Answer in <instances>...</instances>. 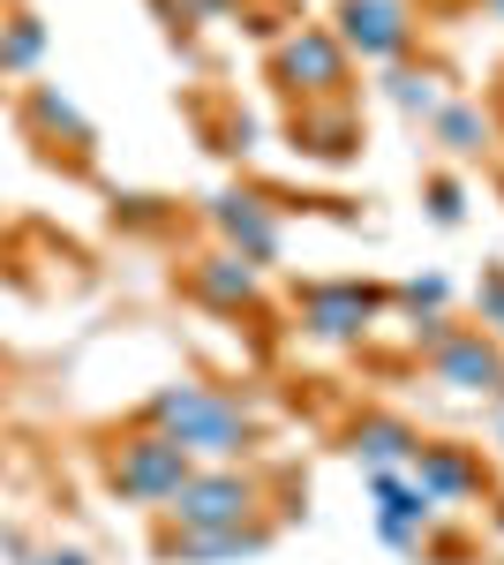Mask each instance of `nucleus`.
<instances>
[{"mask_svg":"<svg viewBox=\"0 0 504 565\" xmlns=\"http://www.w3.org/2000/svg\"><path fill=\"white\" fill-rule=\"evenodd\" d=\"M151 430L173 437L189 460L196 452H211V460H234V452H249V407L234 399V392H211V385H167L159 399H151Z\"/></svg>","mask_w":504,"mask_h":565,"instance_id":"1","label":"nucleus"},{"mask_svg":"<svg viewBox=\"0 0 504 565\" xmlns=\"http://www.w3.org/2000/svg\"><path fill=\"white\" fill-rule=\"evenodd\" d=\"M106 476H114V490H121V498H136V505H159V513H167V498H173L189 476H196V468H189V452H181L173 437L136 430V437H121V445L106 452Z\"/></svg>","mask_w":504,"mask_h":565,"instance_id":"2","label":"nucleus"},{"mask_svg":"<svg viewBox=\"0 0 504 565\" xmlns=\"http://www.w3.org/2000/svg\"><path fill=\"white\" fill-rule=\"evenodd\" d=\"M256 505H264V490H256V476H242V468H204V476H189L167 498V513L181 521V535H204V527H249Z\"/></svg>","mask_w":504,"mask_h":565,"instance_id":"3","label":"nucleus"},{"mask_svg":"<svg viewBox=\"0 0 504 565\" xmlns=\"http://www.w3.org/2000/svg\"><path fill=\"white\" fill-rule=\"evenodd\" d=\"M339 45H354L362 61H399V53L415 45L407 0H346V8H339Z\"/></svg>","mask_w":504,"mask_h":565,"instance_id":"4","label":"nucleus"},{"mask_svg":"<svg viewBox=\"0 0 504 565\" xmlns=\"http://www.w3.org/2000/svg\"><path fill=\"white\" fill-rule=\"evenodd\" d=\"M279 84L301 90V98H339L346 84V45L332 31H294L279 39Z\"/></svg>","mask_w":504,"mask_h":565,"instance_id":"5","label":"nucleus"},{"mask_svg":"<svg viewBox=\"0 0 504 565\" xmlns=\"http://www.w3.org/2000/svg\"><path fill=\"white\" fill-rule=\"evenodd\" d=\"M369 317H377V295L354 287V279H339V287H309V295H301V324H309L317 340H354Z\"/></svg>","mask_w":504,"mask_h":565,"instance_id":"6","label":"nucleus"},{"mask_svg":"<svg viewBox=\"0 0 504 565\" xmlns=\"http://www.w3.org/2000/svg\"><path fill=\"white\" fill-rule=\"evenodd\" d=\"M211 218H218V234L234 242V257H249V264H271V257H279V218H271V204H264V196H218V204H211Z\"/></svg>","mask_w":504,"mask_h":565,"instance_id":"7","label":"nucleus"},{"mask_svg":"<svg viewBox=\"0 0 504 565\" xmlns=\"http://www.w3.org/2000/svg\"><path fill=\"white\" fill-rule=\"evenodd\" d=\"M437 385L452 392H504V354L482 340V332H452L437 348Z\"/></svg>","mask_w":504,"mask_h":565,"instance_id":"8","label":"nucleus"},{"mask_svg":"<svg viewBox=\"0 0 504 565\" xmlns=\"http://www.w3.org/2000/svg\"><path fill=\"white\" fill-rule=\"evenodd\" d=\"M415 490L429 498V505H452V498H474L482 490V468L467 460L460 445H415Z\"/></svg>","mask_w":504,"mask_h":565,"instance_id":"9","label":"nucleus"},{"mask_svg":"<svg viewBox=\"0 0 504 565\" xmlns=\"http://www.w3.org/2000/svg\"><path fill=\"white\" fill-rule=\"evenodd\" d=\"M189 287H196V302H211V309H249L256 302V264L249 257H204L196 271H189Z\"/></svg>","mask_w":504,"mask_h":565,"instance_id":"10","label":"nucleus"},{"mask_svg":"<svg viewBox=\"0 0 504 565\" xmlns=\"http://www.w3.org/2000/svg\"><path fill=\"white\" fill-rule=\"evenodd\" d=\"M377 527H384V543H399V551H407V543H415V527L429 521V498H421L415 482H399L392 476V468H377Z\"/></svg>","mask_w":504,"mask_h":565,"instance_id":"11","label":"nucleus"},{"mask_svg":"<svg viewBox=\"0 0 504 565\" xmlns=\"http://www.w3.org/2000/svg\"><path fill=\"white\" fill-rule=\"evenodd\" d=\"M264 527H204V535H173L167 558L173 565H211V558H256Z\"/></svg>","mask_w":504,"mask_h":565,"instance_id":"12","label":"nucleus"},{"mask_svg":"<svg viewBox=\"0 0 504 565\" xmlns=\"http://www.w3.org/2000/svg\"><path fill=\"white\" fill-rule=\"evenodd\" d=\"M421 437L407 430V423H384V415H369V423H354V452L369 460V468H407L415 460Z\"/></svg>","mask_w":504,"mask_h":565,"instance_id":"13","label":"nucleus"},{"mask_svg":"<svg viewBox=\"0 0 504 565\" xmlns=\"http://www.w3.org/2000/svg\"><path fill=\"white\" fill-rule=\"evenodd\" d=\"M39 53H45V23L39 15H8V23H0V76H23Z\"/></svg>","mask_w":504,"mask_h":565,"instance_id":"14","label":"nucleus"},{"mask_svg":"<svg viewBox=\"0 0 504 565\" xmlns=\"http://www.w3.org/2000/svg\"><path fill=\"white\" fill-rule=\"evenodd\" d=\"M437 136H444V143H452V151H482V114H474V106H437Z\"/></svg>","mask_w":504,"mask_h":565,"instance_id":"15","label":"nucleus"},{"mask_svg":"<svg viewBox=\"0 0 504 565\" xmlns=\"http://www.w3.org/2000/svg\"><path fill=\"white\" fill-rule=\"evenodd\" d=\"M31 114H39V129H68V136H76V143H90L84 114H76V106H68L61 90H39V98H31Z\"/></svg>","mask_w":504,"mask_h":565,"instance_id":"16","label":"nucleus"},{"mask_svg":"<svg viewBox=\"0 0 504 565\" xmlns=\"http://www.w3.org/2000/svg\"><path fill=\"white\" fill-rule=\"evenodd\" d=\"M392 98H399L407 114H437V90L421 84V76H399V84H392Z\"/></svg>","mask_w":504,"mask_h":565,"instance_id":"17","label":"nucleus"},{"mask_svg":"<svg viewBox=\"0 0 504 565\" xmlns=\"http://www.w3.org/2000/svg\"><path fill=\"white\" fill-rule=\"evenodd\" d=\"M429 212L452 226V218H460V181H437V189H429Z\"/></svg>","mask_w":504,"mask_h":565,"instance_id":"18","label":"nucleus"},{"mask_svg":"<svg viewBox=\"0 0 504 565\" xmlns=\"http://www.w3.org/2000/svg\"><path fill=\"white\" fill-rule=\"evenodd\" d=\"M482 317L504 332V271H490V279H482Z\"/></svg>","mask_w":504,"mask_h":565,"instance_id":"19","label":"nucleus"},{"mask_svg":"<svg viewBox=\"0 0 504 565\" xmlns=\"http://www.w3.org/2000/svg\"><path fill=\"white\" fill-rule=\"evenodd\" d=\"M31 565H90L84 551H45V558H31Z\"/></svg>","mask_w":504,"mask_h":565,"instance_id":"20","label":"nucleus"}]
</instances>
